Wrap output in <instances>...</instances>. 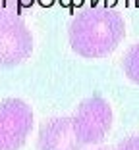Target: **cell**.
Wrapping results in <instances>:
<instances>
[{
    "label": "cell",
    "instance_id": "cell-1",
    "mask_svg": "<svg viewBox=\"0 0 139 150\" xmlns=\"http://www.w3.org/2000/svg\"><path fill=\"white\" fill-rule=\"evenodd\" d=\"M126 37V21L120 12L93 6L79 12L70 23V44L81 58H104L118 48Z\"/></svg>",
    "mask_w": 139,
    "mask_h": 150
},
{
    "label": "cell",
    "instance_id": "cell-2",
    "mask_svg": "<svg viewBox=\"0 0 139 150\" xmlns=\"http://www.w3.org/2000/svg\"><path fill=\"white\" fill-rule=\"evenodd\" d=\"M33 52V35L18 12L0 8V66L21 64Z\"/></svg>",
    "mask_w": 139,
    "mask_h": 150
},
{
    "label": "cell",
    "instance_id": "cell-3",
    "mask_svg": "<svg viewBox=\"0 0 139 150\" xmlns=\"http://www.w3.org/2000/svg\"><path fill=\"white\" fill-rule=\"evenodd\" d=\"M72 125L81 144H97L104 141L112 127V108L103 96L85 98L72 115Z\"/></svg>",
    "mask_w": 139,
    "mask_h": 150
},
{
    "label": "cell",
    "instance_id": "cell-4",
    "mask_svg": "<svg viewBox=\"0 0 139 150\" xmlns=\"http://www.w3.org/2000/svg\"><path fill=\"white\" fill-rule=\"evenodd\" d=\"M33 129V110L21 98L0 102V150H19Z\"/></svg>",
    "mask_w": 139,
    "mask_h": 150
},
{
    "label": "cell",
    "instance_id": "cell-5",
    "mask_svg": "<svg viewBox=\"0 0 139 150\" xmlns=\"http://www.w3.org/2000/svg\"><path fill=\"white\" fill-rule=\"evenodd\" d=\"M39 150H81L72 125V117H54L43 123L39 131Z\"/></svg>",
    "mask_w": 139,
    "mask_h": 150
},
{
    "label": "cell",
    "instance_id": "cell-6",
    "mask_svg": "<svg viewBox=\"0 0 139 150\" xmlns=\"http://www.w3.org/2000/svg\"><path fill=\"white\" fill-rule=\"evenodd\" d=\"M122 67H124V73L128 75V79L139 85V42L133 44L126 52Z\"/></svg>",
    "mask_w": 139,
    "mask_h": 150
},
{
    "label": "cell",
    "instance_id": "cell-7",
    "mask_svg": "<svg viewBox=\"0 0 139 150\" xmlns=\"http://www.w3.org/2000/svg\"><path fill=\"white\" fill-rule=\"evenodd\" d=\"M114 150H139V135H131L130 139L122 141Z\"/></svg>",
    "mask_w": 139,
    "mask_h": 150
}]
</instances>
